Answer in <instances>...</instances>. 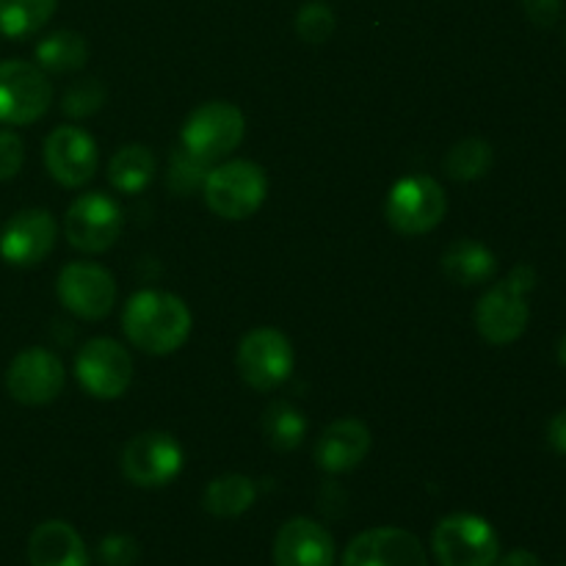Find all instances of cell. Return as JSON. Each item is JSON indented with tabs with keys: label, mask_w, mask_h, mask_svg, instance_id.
I'll use <instances>...</instances> for the list:
<instances>
[{
	"label": "cell",
	"mask_w": 566,
	"mask_h": 566,
	"mask_svg": "<svg viewBox=\"0 0 566 566\" xmlns=\"http://www.w3.org/2000/svg\"><path fill=\"white\" fill-rule=\"evenodd\" d=\"M122 329L127 340L144 354L166 357L186 346L193 318L180 296L166 291H138L127 298L122 313Z\"/></svg>",
	"instance_id": "6da1fadb"
},
{
	"label": "cell",
	"mask_w": 566,
	"mask_h": 566,
	"mask_svg": "<svg viewBox=\"0 0 566 566\" xmlns=\"http://www.w3.org/2000/svg\"><path fill=\"white\" fill-rule=\"evenodd\" d=\"M205 202L227 221H243L258 213L269 193V177L263 166L252 160H227L210 169L205 180Z\"/></svg>",
	"instance_id": "7a4b0ae2"
},
{
	"label": "cell",
	"mask_w": 566,
	"mask_h": 566,
	"mask_svg": "<svg viewBox=\"0 0 566 566\" xmlns=\"http://www.w3.org/2000/svg\"><path fill=\"white\" fill-rule=\"evenodd\" d=\"M448 213V199L440 182L429 175H412L390 188L385 202L387 224L407 238L437 230Z\"/></svg>",
	"instance_id": "3957f363"
},
{
	"label": "cell",
	"mask_w": 566,
	"mask_h": 566,
	"mask_svg": "<svg viewBox=\"0 0 566 566\" xmlns=\"http://www.w3.org/2000/svg\"><path fill=\"white\" fill-rule=\"evenodd\" d=\"M247 133V119L241 108L227 99H213L188 114L186 125L180 130V144L197 158L216 164L224 160L238 149Z\"/></svg>",
	"instance_id": "277c9868"
},
{
	"label": "cell",
	"mask_w": 566,
	"mask_h": 566,
	"mask_svg": "<svg viewBox=\"0 0 566 566\" xmlns=\"http://www.w3.org/2000/svg\"><path fill=\"white\" fill-rule=\"evenodd\" d=\"M431 547L440 566H495L501 542L495 528L475 514H448L431 534Z\"/></svg>",
	"instance_id": "5b68a950"
},
{
	"label": "cell",
	"mask_w": 566,
	"mask_h": 566,
	"mask_svg": "<svg viewBox=\"0 0 566 566\" xmlns=\"http://www.w3.org/2000/svg\"><path fill=\"white\" fill-rule=\"evenodd\" d=\"M53 103L48 72L31 61H0V125L22 127L42 119Z\"/></svg>",
	"instance_id": "8992f818"
},
{
	"label": "cell",
	"mask_w": 566,
	"mask_h": 566,
	"mask_svg": "<svg viewBox=\"0 0 566 566\" xmlns=\"http://www.w3.org/2000/svg\"><path fill=\"white\" fill-rule=\"evenodd\" d=\"M293 363L296 357H293L291 340L274 326H258L238 343V374L258 392H271L282 381L291 379Z\"/></svg>",
	"instance_id": "52a82bcc"
},
{
	"label": "cell",
	"mask_w": 566,
	"mask_h": 566,
	"mask_svg": "<svg viewBox=\"0 0 566 566\" xmlns=\"http://www.w3.org/2000/svg\"><path fill=\"white\" fill-rule=\"evenodd\" d=\"M125 227L119 202L103 191H88L70 205L64 216V235L72 249L99 254L114 247Z\"/></svg>",
	"instance_id": "ba28073f"
},
{
	"label": "cell",
	"mask_w": 566,
	"mask_h": 566,
	"mask_svg": "<svg viewBox=\"0 0 566 566\" xmlns=\"http://www.w3.org/2000/svg\"><path fill=\"white\" fill-rule=\"evenodd\" d=\"M75 379L97 401H116L133 381V359L114 337H92L75 357Z\"/></svg>",
	"instance_id": "9c48e42d"
},
{
	"label": "cell",
	"mask_w": 566,
	"mask_h": 566,
	"mask_svg": "<svg viewBox=\"0 0 566 566\" xmlns=\"http://www.w3.org/2000/svg\"><path fill=\"white\" fill-rule=\"evenodd\" d=\"M182 470V448L169 431H142L122 448V475L144 490L171 484Z\"/></svg>",
	"instance_id": "30bf717a"
},
{
	"label": "cell",
	"mask_w": 566,
	"mask_h": 566,
	"mask_svg": "<svg viewBox=\"0 0 566 566\" xmlns=\"http://www.w3.org/2000/svg\"><path fill=\"white\" fill-rule=\"evenodd\" d=\"M55 293L75 318L99 321L114 310L116 280L105 265L92 260H72L61 269Z\"/></svg>",
	"instance_id": "8fae6325"
},
{
	"label": "cell",
	"mask_w": 566,
	"mask_h": 566,
	"mask_svg": "<svg viewBox=\"0 0 566 566\" xmlns=\"http://www.w3.org/2000/svg\"><path fill=\"white\" fill-rule=\"evenodd\" d=\"M64 363L48 348H25L11 359L6 370V390L25 407H44L64 390Z\"/></svg>",
	"instance_id": "7c38bea8"
},
{
	"label": "cell",
	"mask_w": 566,
	"mask_h": 566,
	"mask_svg": "<svg viewBox=\"0 0 566 566\" xmlns=\"http://www.w3.org/2000/svg\"><path fill=\"white\" fill-rule=\"evenodd\" d=\"M55 238H59V221L50 210H20L0 230V258L17 269H31L53 252Z\"/></svg>",
	"instance_id": "4fadbf2b"
},
{
	"label": "cell",
	"mask_w": 566,
	"mask_h": 566,
	"mask_svg": "<svg viewBox=\"0 0 566 566\" xmlns=\"http://www.w3.org/2000/svg\"><path fill=\"white\" fill-rule=\"evenodd\" d=\"M44 166L59 186L83 188L97 175V144L83 127H55L44 142Z\"/></svg>",
	"instance_id": "5bb4252c"
},
{
	"label": "cell",
	"mask_w": 566,
	"mask_h": 566,
	"mask_svg": "<svg viewBox=\"0 0 566 566\" xmlns=\"http://www.w3.org/2000/svg\"><path fill=\"white\" fill-rule=\"evenodd\" d=\"M528 296L509 285L506 280L490 287L475 304V329L492 346H509V343L520 340L528 329Z\"/></svg>",
	"instance_id": "9a60e30c"
},
{
	"label": "cell",
	"mask_w": 566,
	"mask_h": 566,
	"mask_svg": "<svg viewBox=\"0 0 566 566\" xmlns=\"http://www.w3.org/2000/svg\"><path fill=\"white\" fill-rule=\"evenodd\" d=\"M343 566H429L423 545L403 528H370L354 536Z\"/></svg>",
	"instance_id": "2e32d148"
},
{
	"label": "cell",
	"mask_w": 566,
	"mask_h": 566,
	"mask_svg": "<svg viewBox=\"0 0 566 566\" xmlns=\"http://www.w3.org/2000/svg\"><path fill=\"white\" fill-rule=\"evenodd\" d=\"M370 446H374V437L363 420L340 418L326 426L324 434L315 442V464L332 475L348 473L365 462Z\"/></svg>",
	"instance_id": "e0dca14e"
},
{
	"label": "cell",
	"mask_w": 566,
	"mask_h": 566,
	"mask_svg": "<svg viewBox=\"0 0 566 566\" xmlns=\"http://www.w3.org/2000/svg\"><path fill=\"white\" fill-rule=\"evenodd\" d=\"M332 562H335V542L329 531L315 520L293 517L276 534V566H332Z\"/></svg>",
	"instance_id": "ac0fdd59"
},
{
	"label": "cell",
	"mask_w": 566,
	"mask_h": 566,
	"mask_svg": "<svg viewBox=\"0 0 566 566\" xmlns=\"http://www.w3.org/2000/svg\"><path fill=\"white\" fill-rule=\"evenodd\" d=\"M28 562L31 566H88V553L70 523L48 520L28 539Z\"/></svg>",
	"instance_id": "d6986e66"
},
{
	"label": "cell",
	"mask_w": 566,
	"mask_h": 566,
	"mask_svg": "<svg viewBox=\"0 0 566 566\" xmlns=\"http://www.w3.org/2000/svg\"><path fill=\"white\" fill-rule=\"evenodd\" d=\"M442 271L453 285L475 287L486 285L497 274V258L490 247L473 238L451 243L442 254Z\"/></svg>",
	"instance_id": "ffe728a7"
},
{
	"label": "cell",
	"mask_w": 566,
	"mask_h": 566,
	"mask_svg": "<svg viewBox=\"0 0 566 566\" xmlns=\"http://www.w3.org/2000/svg\"><path fill=\"white\" fill-rule=\"evenodd\" d=\"M33 55H36V66L42 72L70 75V72H77L86 66L88 42L83 39V33L72 31V28H59V31L48 33L36 44Z\"/></svg>",
	"instance_id": "44dd1931"
},
{
	"label": "cell",
	"mask_w": 566,
	"mask_h": 566,
	"mask_svg": "<svg viewBox=\"0 0 566 566\" xmlns=\"http://www.w3.org/2000/svg\"><path fill=\"white\" fill-rule=\"evenodd\" d=\"M254 501H258V484H254L249 475L227 473L210 481L208 490H205L202 506L205 512L213 514V517L232 520L247 514Z\"/></svg>",
	"instance_id": "7402d4cb"
},
{
	"label": "cell",
	"mask_w": 566,
	"mask_h": 566,
	"mask_svg": "<svg viewBox=\"0 0 566 566\" xmlns=\"http://www.w3.org/2000/svg\"><path fill=\"white\" fill-rule=\"evenodd\" d=\"M155 169H158V160L149 153V147L127 144V147L116 149L114 158L108 160V180L119 193L136 197L153 182Z\"/></svg>",
	"instance_id": "603a6c76"
},
{
	"label": "cell",
	"mask_w": 566,
	"mask_h": 566,
	"mask_svg": "<svg viewBox=\"0 0 566 566\" xmlns=\"http://www.w3.org/2000/svg\"><path fill=\"white\" fill-rule=\"evenodd\" d=\"M59 0H0V33L6 39H28L42 31L55 14Z\"/></svg>",
	"instance_id": "cb8c5ba5"
},
{
	"label": "cell",
	"mask_w": 566,
	"mask_h": 566,
	"mask_svg": "<svg viewBox=\"0 0 566 566\" xmlns=\"http://www.w3.org/2000/svg\"><path fill=\"white\" fill-rule=\"evenodd\" d=\"M492 164H495V153H492L490 142H484V138H462L446 153L442 169L451 180L473 182L481 180L492 169Z\"/></svg>",
	"instance_id": "d4e9b609"
},
{
	"label": "cell",
	"mask_w": 566,
	"mask_h": 566,
	"mask_svg": "<svg viewBox=\"0 0 566 566\" xmlns=\"http://www.w3.org/2000/svg\"><path fill=\"white\" fill-rule=\"evenodd\" d=\"M263 434L274 451H296L307 434V418L293 403L274 401L263 415Z\"/></svg>",
	"instance_id": "484cf974"
},
{
	"label": "cell",
	"mask_w": 566,
	"mask_h": 566,
	"mask_svg": "<svg viewBox=\"0 0 566 566\" xmlns=\"http://www.w3.org/2000/svg\"><path fill=\"white\" fill-rule=\"evenodd\" d=\"M213 164L197 158V155L188 153L186 147H177L169 158V171H166V186H169L171 193L177 197H191L193 191L205 188V180H208Z\"/></svg>",
	"instance_id": "4316f807"
},
{
	"label": "cell",
	"mask_w": 566,
	"mask_h": 566,
	"mask_svg": "<svg viewBox=\"0 0 566 566\" xmlns=\"http://www.w3.org/2000/svg\"><path fill=\"white\" fill-rule=\"evenodd\" d=\"M105 99H108V92H105L103 83L97 77H83V81H75L66 88L61 108L72 119H86V116H94L103 108Z\"/></svg>",
	"instance_id": "83f0119b"
},
{
	"label": "cell",
	"mask_w": 566,
	"mask_h": 566,
	"mask_svg": "<svg viewBox=\"0 0 566 566\" xmlns=\"http://www.w3.org/2000/svg\"><path fill=\"white\" fill-rule=\"evenodd\" d=\"M335 11L324 3H307L296 14V33L307 44L329 42L332 33H335Z\"/></svg>",
	"instance_id": "f1b7e54d"
},
{
	"label": "cell",
	"mask_w": 566,
	"mask_h": 566,
	"mask_svg": "<svg viewBox=\"0 0 566 566\" xmlns=\"http://www.w3.org/2000/svg\"><path fill=\"white\" fill-rule=\"evenodd\" d=\"M97 556L103 566H136L142 547L130 534H111L99 542Z\"/></svg>",
	"instance_id": "f546056e"
},
{
	"label": "cell",
	"mask_w": 566,
	"mask_h": 566,
	"mask_svg": "<svg viewBox=\"0 0 566 566\" xmlns=\"http://www.w3.org/2000/svg\"><path fill=\"white\" fill-rule=\"evenodd\" d=\"M25 164V144L14 130H0V180H14Z\"/></svg>",
	"instance_id": "4dcf8cb0"
},
{
	"label": "cell",
	"mask_w": 566,
	"mask_h": 566,
	"mask_svg": "<svg viewBox=\"0 0 566 566\" xmlns=\"http://www.w3.org/2000/svg\"><path fill=\"white\" fill-rule=\"evenodd\" d=\"M523 11L534 25L553 28L564 14V0H523Z\"/></svg>",
	"instance_id": "1f68e13d"
},
{
	"label": "cell",
	"mask_w": 566,
	"mask_h": 566,
	"mask_svg": "<svg viewBox=\"0 0 566 566\" xmlns=\"http://www.w3.org/2000/svg\"><path fill=\"white\" fill-rule=\"evenodd\" d=\"M547 442H551L553 451L566 457V409L553 415V420L547 423Z\"/></svg>",
	"instance_id": "d6a6232c"
},
{
	"label": "cell",
	"mask_w": 566,
	"mask_h": 566,
	"mask_svg": "<svg viewBox=\"0 0 566 566\" xmlns=\"http://www.w3.org/2000/svg\"><path fill=\"white\" fill-rule=\"evenodd\" d=\"M495 566H542V564L531 551H512L503 558H497Z\"/></svg>",
	"instance_id": "836d02e7"
},
{
	"label": "cell",
	"mask_w": 566,
	"mask_h": 566,
	"mask_svg": "<svg viewBox=\"0 0 566 566\" xmlns=\"http://www.w3.org/2000/svg\"><path fill=\"white\" fill-rule=\"evenodd\" d=\"M556 354H558V363H562L564 368H566V335L562 337V340H558V348H556Z\"/></svg>",
	"instance_id": "e575fe53"
}]
</instances>
